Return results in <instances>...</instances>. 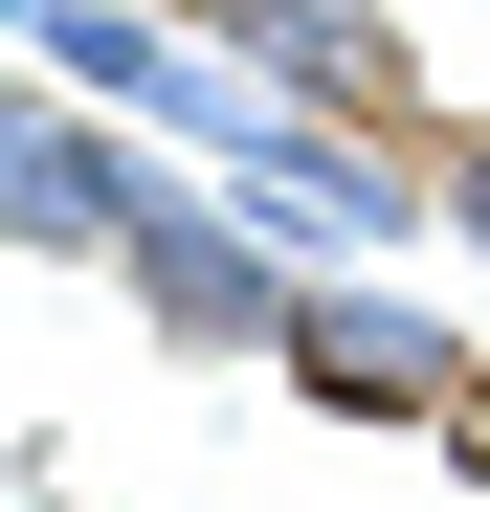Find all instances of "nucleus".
Here are the masks:
<instances>
[{
    "instance_id": "f257e3e1",
    "label": "nucleus",
    "mask_w": 490,
    "mask_h": 512,
    "mask_svg": "<svg viewBox=\"0 0 490 512\" xmlns=\"http://www.w3.org/2000/svg\"><path fill=\"white\" fill-rule=\"evenodd\" d=\"M112 268H134V312H156V357H290V290H268V201H201V179H156Z\"/></svg>"
},
{
    "instance_id": "f03ea898",
    "label": "nucleus",
    "mask_w": 490,
    "mask_h": 512,
    "mask_svg": "<svg viewBox=\"0 0 490 512\" xmlns=\"http://www.w3.org/2000/svg\"><path fill=\"white\" fill-rule=\"evenodd\" d=\"M290 379L335 401V423H468L490 401V357L446 312H401V290H290Z\"/></svg>"
},
{
    "instance_id": "7ed1b4c3",
    "label": "nucleus",
    "mask_w": 490,
    "mask_h": 512,
    "mask_svg": "<svg viewBox=\"0 0 490 512\" xmlns=\"http://www.w3.org/2000/svg\"><path fill=\"white\" fill-rule=\"evenodd\" d=\"M245 201H268V245H401V223H446V179L335 156V112H268V134H245Z\"/></svg>"
},
{
    "instance_id": "20e7f679",
    "label": "nucleus",
    "mask_w": 490,
    "mask_h": 512,
    "mask_svg": "<svg viewBox=\"0 0 490 512\" xmlns=\"http://www.w3.org/2000/svg\"><path fill=\"white\" fill-rule=\"evenodd\" d=\"M156 23H179V0H23V45L67 67V90H112V112H156V134H223V156H245L268 112H201V67L156 45Z\"/></svg>"
},
{
    "instance_id": "39448f33",
    "label": "nucleus",
    "mask_w": 490,
    "mask_h": 512,
    "mask_svg": "<svg viewBox=\"0 0 490 512\" xmlns=\"http://www.w3.org/2000/svg\"><path fill=\"white\" fill-rule=\"evenodd\" d=\"M223 45L268 67V112H401V23L379 0H223Z\"/></svg>"
},
{
    "instance_id": "423d86ee",
    "label": "nucleus",
    "mask_w": 490,
    "mask_h": 512,
    "mask_svg": "<svg viewBox=\"0 0 490 512\" xmlns=\"http://www.w3.org/2000/svg\"><path fill=\"white\" fill-rule=\"evenodd\" d=\"M0 201H23V245H45V268H67V245H134V201H156V156H112L90 112H23V134H0Z\"/></svg>"
},
{
    "instance_id": "0eeeda50",
    "label": "nucleus",
    "mask_w": 490,
    "mask_h": 512,
    "mask_svg": "<svg viewBox=\"0 0 490 512\" xmlns=\"http://www.w3.org/2000/svg\"><path fill=\"white\" fill-rule=\"evenodd\" d=\"M424 179H446V223L490 245V134H446V156H424Z\"/></svg>"
},
{
    "instance_id": "6e6552de",
    "label": "nucleus",
    "mask_w": 490,
    "mask_h": 512,
    "mask_svg": "<svg viewBox=\"0 0 490 512\" xmlns=\"http://www.w3.org/2000/svg\"><path fill=\"white\" fill-rule=\"evenodd\" d=\"M446 446H468V490H490V401H468V423H446Z\"/></svg>"
},
{
    "instance_id": "1a4fd4ad",
    "label": "nucleus",
    "mask_w": 490,
    "mask_h": 512,
    "mask_svg": "<svg viewBox=\"0 0 490 512\" xmlns=\"http://www.w3.org/2000/svg\"><path fill=\"white\" fill-rule=\"evenodd\" d=\"M179 23H223V0H179Z\"/></svg>"
}]
</instances>
